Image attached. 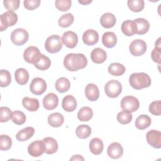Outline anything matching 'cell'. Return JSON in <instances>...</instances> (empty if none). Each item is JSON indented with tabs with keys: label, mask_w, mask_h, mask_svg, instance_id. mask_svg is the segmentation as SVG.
Returning a JSON list of instances; mask_svg holds the SVG:
<instances>
[{
	"label": "cell",
	"mask_w": 161,
	"mask_h": 161,
	"mask_svg": "<svg viewBox=\"0 0 161 161\" xmlns=\"http://www.w3.org/2000/svg\"><path fill=\"white\" fill-rule=\"evenodd\" d=\"M87 64V58L83 53H70L67 54L64 60V67L71 72L84 69Z\"/></svg>",
	"instance_id": "6da1fadb"
},
{
	"label": "cell",
	"mask_w": 161,
	"mask_h": 161,
	"mask_svg": "<svg viewBox=\"0 0 161 161\" xmlns=\"http://www.w3.org/2000/svg\"><path fill=\"white\" fill-rule=\"evenodd\" d=\"M130 86L135 89L140 90L148 87L151 85L150 76L145 72L133 73L129 78Z\"/></svg>",
	"instance_id": "7a4b0ae2"
},
{
	"label": "cell",
	"mask_w": 161,
	"mask_h": 161,
	"mask_svg": "<svg viewBox=\"0 0 161 161\" xmlns=\"http://www.w3.org/2000/svg\"><path fill=\"white\" fill-rule=\"evenodd\" d=\"M46 50L51 53L58 52L62 48V40L57 35H52L48 36L45 43Z\"/></svg>",
	"instance_id": "3957f363"
},
{
	"label": "cell",
	"mask_w": 161,
	"mask_h": 161,
	"mask_svg": "<svg viewBox=\"0 0 161 161\" xmlns=\"http://www.w3.org/2000/svg\"><path fill=\"white\" fill-rule=\"evenodd\" d=\"M18 21V15L13 11H8L0 16V31L14 25Z\"/></svg>",
	"instance_id": "277c9868"
},
{
	"label": "cell",
	"mask_w": 161,
	"mask_h": 161,
	"mask_svg": "<svg viewBox=\"0 0 161 161\" xmlns=\"http://www.w3.org/2000/svg\"><path fill=\"white\" fill-rule=\"evenodd\" d=\"M121 107L123 111L131 113L138 109L140 102L138 99L134 96H126L122 98L121 101Z\"/></svg>",
	"instance_id": "5b68a950"
},
{
	"label": "cell",
	"mask_w": 161,
	"mask_h": 161,
	"mask_svg": "<svg viewBox=\"0 0 161 161\" xmlns=\"http://www.w3.org/2000/svg\"><path fill=\"white\" fill-rule=\"evenodd\" d=\"M104 91L107 96L111 98L118 97L122 91V86L121 83L116 80H111L108 81L104 86Z\"/></svg>",
	"instance_id": "8992f818"
},
{
	"label": "cell",
	"mask_w": 161,
	"mask_h": 161,
	"mask_svg": "<svg viewBox=\"0 0 161 161\" xmlns=\"http://www.w3.org/2000/svg\"><path fill=\"white\" fill-rule=\"evenodd\" d=\"M29 34L23 28H17L11 34V40L15 45L21 46L25 44L28 40Z\"/></svg>",
	"instance_id": "52a82bcc"
},
{
	"label": "cell",
	"mask_w": 161,
	"mask_h": 161,
	"mask_svg": "<svg viewBox=\"0 0 161 161\" xmlns=\"http://www.w3.org/2000/svg\"><path fill=\"white\" fill-rule=\"evenodd\" d=\"M42 53L39 49L34 46H30L26 48L23 53L24 60L30 64H35L40 58Z\"/></svg>",
	"instance_id": "ba28073f"
},
{
	"label": "cell",
	"mask_w": 161,
	"mask_h": 161,
	"mask_svg": "<svg viewBox=\"0 0 161 161\" xmlns=\"http://www.w3.org/2000/svg\"><path fill=\"white\" fill-rule=\"evenodd\" d=\"M147 44L145 41L136 39L131 42L130 45V52L133 56L138 57L144 54L147 50Z\"/></svg>",
	"instance_id": "9c48e42d"
},
{
	"label": "cell",
	"mask_w": 161,
	"mask_h": 161,
	"mask_svg": "<svg viewBox=\"0 0 161 161\" xmlns=\"http://www.w3.org/2000/svg\"><path fill=\"white\" fill-rule=\"evenodd\" d=\"M47 83L42 78H34L30 86V91L35 95L42 94L47 89Z\"/></svg>",
	"instance_id": "30bf717a"
},
{
	"label": "cell",
	"mask_w": 161,
	"mask_h": 161,
	"mask_svg": "<svg viewBox=\"0 0 161 161\" xmlns=\"http://www.w3.org/2000/svg\"><path fill=\"white\" fill-rule=\"evenodd\" d=\"M148 143L155 148L161 147V132L158 130H152L147 132L146 135Z\"/></svg>",
	"instance_id": "8fae6325"
},
{
	"label": "cell",
	"mask_w": 161,
	"mask_h": 161,
	"mask_svg": "<svg viewBox=\"0 0 161 161\" xmlns=\"http://www.w3.org/2000/svg\"><path fill=\"white\" fill-rule=\"evenodd\" d=\"M28 153L33 157H38L45 152V146L42 140H36L31 143L28 147Z\"/></svg>",
	"instance_id": "7c38bea8"
},
{
	"label": "cell",
	"mask_w": 161,
	"mask_h": 161,
	"mask_svg": "<svg viewBox=\"0 0 161 161\" xmlns=\"http://www.w3.org/2000/svg\"><path fill=\"white\" fill-rule=\"evenodd\" d=\"M64 44L69 48L75 47L78 43V36L77 34L72 31H67L64 33L62 38Z\"/></svg>",
	"instance_id": "4fadbf2b"
},
{
	"label": "cell",
	"mask_w": 161,
	"mask_h": 161,
	"mask_svg": "<svg viewBox=\"0 0 161 161\" xmlns=\"http://www.w3.org/2000/svg\"><path fill=\"white\" fill-rule=\"evenodd\" d=\"M58 103V96L53 93H48L43 99V107L47 110H52L57 108Z\"/></svg>",
	"instance_id": "5bb4252c"
},
{
	"label": "cell",
	"mask_w": 161,
	"mask_h": 161,
	"mask_svg": "<svg viewBox=\"0 0 161 161\" xmlns=\"http://www.w3.org/2000/svg\"><path fill=\"white\" fill-rule=\"evenodd\" d=\"M108 155L113 159L120 158L123 153V148L121 145L118 142H113L111 143L107 150Z\"/></svg>",
	"instance_id": "9a60e30c"
},
{
	"label": "cell",
	"mask_w": 161,
	"mask_h": 161,
	"mask_svg": "<svg viewBox=\"0 0 161 161\" xmlns=\"http://www.w3.org/2000/svg\"><path fill=\"white\" fill-rule=\"evenodd\" d=\"M82 40L84 43L87 45H94L99 40L98 33L94 30H87L83 33Z\"/></svg>",
	"instance_id": "2e32d148"
},
{
	"label": "cell",
	"mask_w": 161,
	"mask_h": 161,
	"mask_svg": "<svg viewBox=\"0 0 161 161\" xmlns=\"http://www.w3.org/2000/svg\"><path fill=\"white\" fill-rule=\"evenodd\" d=\"M135 27V34L144 35L150 28V24L148 21L144 18H136L133 20Z\"/></svg>",
	"instance_id": "e0dca14e"
},
{
	"label": "cell",
	"mask_w": 161,
	"mask_h": 161,
	"mask_svg": "<svg viewBox=\"0 0 161 161\" xmlns=\"http://www.w3.org/2000/svg\"><path fill=\"white\" fill-rule=\"evenodd\" d=\"M85 94L88 100L91 101H97L99 97V91L94 84H89L85 88Z\"/></svg>",
	"instance_id": "ac0fdd59"
},
{
	"label": "cell",
	"mask_w": 161,
	"mask_h": 161,
	"mask_svg": "<svg viewBox=\"0 0 161 161\" xmlns=\"http://www.w3.org/2000/svg\"><path fill=\"white\" fill-rule=\"evenodd\" d=\"M42 141L45 146V152L47 154H53L58 150V143L55 139L52 137L48 136L44 138Z\"/></svg>",
	"instance_id": "d6986e66"
},
{
	"label": "cell",
	"mask_w": 161,
	"mask_h": 161,
	"mask_svg": "<svg viewBox=\"0 0 161 161\" xmlns=\"http://www.w3.org/2000/svg\"><path fill=\"white\" fill-rule=\"evenodd\" d=\"M62 108L67 112H72L77 108V101L72 95L65 96L62 102Z\"/></svg>",
	"instance_id": "ffe728a7"
},
{
	"label": "cell",
	"mask_w": 161,
	"mask_h": 161,
	"mask_svg": "<svg viewBox=\"0 0 161 161\" xmlns=\"http://www.w3.org/2000/svg\"><path fill=\"white\" fill-rule=\"evenodd\" d=\"M91 58L93 62L99 64L103 63L106 60L107 54L103 49L96 48L91 52Z\"/></svg>",
	"instance_id": "44dd1931"
},
{
	"label": "cell",
	"mask_w": 161,
	"mask_h": 161,
	"mask_svg": "<svg viewBox=\"0 0 161 161\" xmlns=\"http://www.w3.org/2000/svg\"><path fill=\"white\" fill-rule=\"evenodd\" d=\"M116 21V18L115 16L111 13H106L103 14L100 18L101 25L105 28H111L113 27Z\"/></svg>",
	"instance_id": "7402d4cb"
},
{
	"label": "cell",
	"mask_w": 161,
	"mask_h": 161,
	"mask_svg": "<svg viewBox=\"0 0 161 161\" xmlns=\"http://www.w3.org/2000/svg\"><path fill=\"white\" fill-rule=\"evenodd\" d=\"M104 148L103 141L99 138H94L89 142V149L94 155H99L102 153Z\"/></svg>",
	"instance_id": "603a6c76"
},
{
	"label": "cell",
	"mask_w": 161,
	"mask_h": 161,
	"mask_svg": "<svg viewBox=\"0 0 161 161\" xmlns=\"http://www.w3.org/2000/svg\"><path fill=\"white\" fill-rule=\"evenodd\" d=\"M103 44L107 48L114 47L117 43V38L113 32L107 31L104 33L102 37Z\"/></svg>",
	"instance_id": "cb8c5ba5"
},
{
	"label": "cell",
	"mask_w": 161,
	"mask_h": 161,
	"mask_svg": "<svg viewBox=\"0 0 161 161\" xmlns=\"http://www.w3.org/2000/svg\"><path fill=\"white\" fill-rule=\"evenodd\" d=\"M23 107L30 111H36L38 109L40 104L37 99L25 97L22 100Z\"/></svg>",
	"instance_id": "d4e9b609"
},
{
	"label": "cell",
	"mask_w": 161,
	"mask_h": 161,
	"mask_svg": "<svg viewBox=\"0 0 161 161\" xmlns=\"http://www.w3.org/2000/svg\"><path fill=\"white\" fill-rule=\"evenodd\" d=\"M34 133L35 129L33 127L28 126L19 131L16 135V138L19 142H24L31 138Z\"/></svg>",
	"instance_id": "484cf974"
},
{
	"label": "cell",
	"mask_w": 161,
	"mask_h": 161,
	"mask_svg": "<svg viewBox=\"0 0 161 161\" xmlns=\"http://www.w3.org/2000/svg\"><path fill=\"white\" fill-rule=\"evenodd\" d=\"M15 80L19 85H25L29 79V74L28 71L23 68L18 69L14 73Z\"/></svg>",
	"instance_id": "4316f807"
},
{
	"label": "cell",
	"mask_w": 161,
	"mask_h": 161,
	"mask_svg": "<svg viewBox=\"0 0 161 161\" xmlns=\"http://www.w3.org/2000/svg\"><path fill=\"white\" fill-rule=\"evenodd\" d=\"M64 118L62 114L59 113H54L50 114L48 117V124L54 128H58L64 123Z\"/></svg>",
	"instance_id": "83f0119b"
},
{
	"label": "cell",
	"mask_w": 161,
	"mask_h": 161,
	"mask_svg": "<svg viewBox=\"0 0 161 161\" xmlns=\"http://www.w3.org/2000/svg\"><path fill=\"white\" fill-rule=\"evenodd\" d=\"M151 118L147 114L140 115L135 120V126L138 130H145L151 125Z\"/></svg>",
	"instance_id": "f1b7e54d"
},
{
	"label": "cell",
	"mask_w": 161,
	"mask_h": 161,
	"mask_svg": "<svg viewBox=\"0 0 161 161\" xmlns=\"http://www.w3.org/2000/svg\"><path fill=\"white\" fill-rule=\"evenodd\" d=\"M121 31L126 36H131L135 34V27L133 21L126 20L121 24Z\"/></svg>",
	"instance_id": "f546056e"
},
{
	"label": "cell",
	"mask_w": 161,
	"mask_h": 161,
	"mask_svg": "<svg viewBox=\"0 0 161 161\" xmlns=\"http://www.w3.org/2000/svg\"><path fill=\"white\" fill-rule=\"evenodd\" d=\"M93 116L92 109L87 106L80 108L77 113V118L81 121H88Z\"/></svg>",
	"instance_id": "4dcf8cb0"
},
{
	"label": "cell",
	"mask_w": 161,
	"mask_h": 161,
	"mask_svg": "<svg viewBox=\"0 0 161 161\" xmlns=\"http://www.w3.org/2000/svg\"><path fill=\"white\" fill-rule=\"evenodd\" d=\"M125 70V66L119 63H112L108 67V72L114 76L122 75Z\"/></svg>",
	"instance_id": "1f68e13d"
},
{
	"label": "cell",
	"mask_w": 161,
	"mask_h": 161,
	"mask_svg": "<svg viewBox=\"0 0 161 161\" xmlns=\"http://www.w3.org/2000/svg\"><path fill=\"white\" fill-rule=\"evenodd\" d=\"M70 86V81L66 77H60L55 82V89L59 92L63 93L67 92Z\"/></svg>",
	"instance_id": "d6a6232c"
},
{
	"label": "cell",
	"mask_w": 161,
	"mask_h": 161,
	"mask_svg": "<svg viewBox=\"0 0 161 161\" xmlns=\"http://www.w3.org/2000/svg\"><path fill=\"white\" fill-rule=\"evenodd\" d=\"M91 128L87 125H79L75 130L76 135L81 139L88 138L91 135Z\"/></svg>",
	"instance_id": "836d02e7"
},
{
	"label": "cell",
	"mask_w": 161,
	"mask_h": 161,
	"mask_svg": "<svg viewBox=\"0 0 161 161\" xmlns=\"http://www.w3.org/2000/svg\"><path fill=\"white\" fill-rule=\"evenodd\" d=\"M127 4L130 9L133 12H140L145 6V3L143 0H128Z\"/></svg>",
	"instance_id": "e575fe53"
},
{
	"label": "cell",
	"mask_w": 161,
	"mask_h": 161,
	"mask_svg": "<svg viewBox=\"0 0 161 161\" xmlns=\"http://www.w3.org/2000/svg\"><path fill=\"white\" fill-rule=\"evenodd\" d=\"M34 65L36 69L40 70H45L50 67L51 60L48 57L45 56L43 54H42L40 60Z\"/></svg>",
	"instance_id": "d590c367"
},
{
	"label": "cell",
	"mask_w": 161,
	"mask_h": 161,
	"mask_svg": "<svg viewBox=\"0 0 161 161\" xmlns=\"http://www.w3.org/2000/svg\"><path fill=\"white\" fill-rule=\"evenodd\" d=\"M74 16L71 13H67L63 14L58 19V25L62 28H67L71 25L74 22Z\"/></svg>",
	"instance_id": "8d00e7d4"
},
{
	"label": "cell",
	"mask_w": 161,
	"mask_h": 161,
	"mask_svg": "<svg viewBox=\"0 0 161 161\" xmlns=\"http://www.w3.org/2000/svg\"><path fill=\"white\" fill-rule=\"evenodd\" d=\"M11 119L14 123L18 125H21L26 121V118L24 113L21 111L16 110L12 113Z\"/></svg>",
	"instance_id": "74e56055"
},
{
	"label": "cell",
	"mask_w": 161,
	"mask_h": 161,
	"mask_svg": "<svg viewBox=\"0 0 161 161\" xmlns=\"http://www.w3.org/2000/svg\"><path fill=\"white\" fill-rule=\"evenodd\" d=\"M11 82V77L9 72L7 70H0V86L1 87H7Z\"/></svg>",
	"instance_id": "f35d334b"
},
{
	"label": "cell",
	"mask_w": 161,
	"mask_h": 161,
	"mask_svg": "<svg viewBox=\"0 0 161 161\" xmlns=\"http://www.w3.org/2000/svg\"><path fill=\"white\" fill-rule=\"evenodd\" d=\"M160 52H161V47H160V38H158L157 42H155V47L154 49L152 50L151 53V57L153 62H157L158 64H160Z\"/></svg>",
	"instance_id": "ab89813d"
},
{
	"label": "cell",
	"mask_w": 161,
	"mask_h": 161,
	"mask_svg": "<svg viewBox=\"0 0 161 161\" xmlns=\"http://www.w3.org/2000/svg\"><path fill=\"white\" fill-rule=\"evenodd\" d=\"M133 116L131 113H128L125 111H121L117 114V120L118 121L123 125H126L131 122Z\"/></svg>",
	"instance_id": "60d3db41"
},
{
	"label": "cell",
	"mask_w": 161,
	"mask_h": 161,
	"mask_svg": "<svg viewBox=\"0 0 161 161\" xmlns=\"http://www.w3.org/2000/svg\"><path fill=\"white\" fill-rule=\"evenodd\" d=\"M12 145V139L6 135H1L0 136V149L1 150H8Z\"/></svg>",
	"instance_id": "b9f144b4"
},
{
	"label": "cell",
	"mask_w": 161,
	"mask_h": 161,
	"mask_svg": "<svg viewBox=\"0 0 161 161\" xmlns=\"http://www.w3.org/2000/svg\"><path fill=\"white\" fill-rule=\"evenodd\" d=\"M70 0H57L55 1V7L60 11H67L71 7Z\"/></svg>",
	"instance_id": "7bdbcfd3"
},
{
	"label": "cell",
	"mask_w": 161,
	"mask_h": 161,
	"mask_svg": "<svg viewBox=\"0 0 161 161\" xmlns=\"http://www.w3.org/2000/svg\"><path fill=\"white\" fill-rule=\"evenodd\" d=\"M11 110L8 107H1L0 108V121L7 122L11 118Z\"/></svg>",
	"instance_id": "ee69618b"
},
{
	"label": "cell",
	"mask_w": 161,
	"mask_h": 161,
	"mask_svg": "<svg viewBox=\"0 0 161 161\" xmlns=\"http://www.w3.org/2000/svg\"><path fill=\"white\" fill-rule=\"evenodd\" d=\"M161 102L160 100L155 101L150 103L149 106V111L153 115L160 116L161 114Z\"/></svg>",
	"instance_id": "f6af8a7d"
},
{
	"label": "cell",
	"mask_w": 161,
	"mask_h": 161,
	"mask_svg": "<svg viewBox=\"0 0 161 161\" xmlns=\"http://www.w3.org/2000/svg\"><path fill=\"white\" fill-rule=\"evenodd\" d=\"M20 1L19 0H4L3 1L4 6L8 11H16L19 6Z\"/></svg>",
	"instance_id": "bcb514c9"
},
{
	"label": "cell",
	"mask_w": 161,
	"mask_h": 161,
	"mask_svg": "<svg viewBox=\"0 0 161 161\" xmlns=\"http://www.w3.org/2000/svg\"><path fill=\"white\" fill-rule=\"evenodd\" d=\"M41 1L40 0H26L24 1L23 4L25 8L28 10H33L36 9L40 5Z\"/></svg>",
	"instance_id": "7dc6e473"
},
{
	"label": "cell",
	"mask_w": 161,
	"mask_h": 161,
	"mask_svg": "<svg viewBox=\"0 0 161 161\" xmlns=\"http://www.w3.org/2000/svg\"><path fill=\"white\" fill-rule=\"evenodd\" d=\"M70 160H84V158L81 155H75L70 158Z\"/></svg>",
	"instance_id": "c3c4849f"
},
{
	"label": "cell",
	"mask_w": 161,
	"mask_h": 161,
	"mask_svg": "<svg viewBox=\"0 0 161 161\" xmlns=\"http://www.w3.org/2000/svg\"><path fill=\"white\" fill-rule=\"evenodd\" d=\"M92 2V1H79V3L83 4V5H87L89 3H91Z\"/></svg>",
	"instance_id": "681fc988"
}]
</instances>
